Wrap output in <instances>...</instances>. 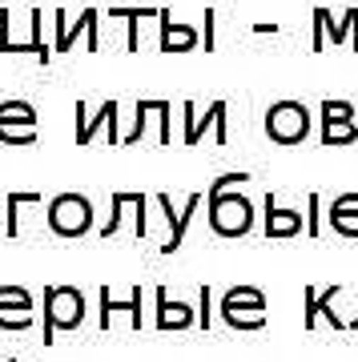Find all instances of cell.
<instances>
[{"label":"cell","instance_id":"ba28073f","mask_svg":"<svg viewBox=\"0 0 358 362\" xmlns=\"http://www.w3.org/2000/svg\"><path fill=\"white\" fill-rule=\"evenodd\" d=\"M0 330H33V290L0 286Z\"/></svg>","mask_w":358,"mask_h":362},{"label":"cell","instance_id":"7a4b0ae2","mask_svg":"<svg viewBox=\"0 0 358 362\" xmlns=\"http://www.w3.org/2000/svg\"><path fill=\"white\" fill-rule=\"evenodd\" d=\"M205 202H209V230L218 238H246L254 230V206L246 194L226 189V194H205Z\"/></svg>","mask_w":358,"mask_h":362},{"label":"cell","instance_id":"83f0119b","mask_svg":"<svg viewBox=\"0 0 358 362\" xmlns=\"http://www.w3.org/2000/svg\"><path fill=\"white\" fill-rule=\"evenodd\" d=\"M4 362H16V358H4Z\"/></svg>","mask_w":358,"mask_h":362},{"label":"cell","instance_id":"6da1fadb","mask_svg":"<svg viewBox=\"0 0 358 362\" xmlns=\"http://www.w3.org/2000/svg\"><path fill=\"white\" fill-rule=\"evenodd\" d=\"M40 342L52 346L57 334H73L81 322H85V294L77 286H45L40 290Z\"/></svg>","mask_w":358,"mask_h":362},{"label":"cell","instance_id":"cb8c5ba5","mask_svg":"<svg viewBox=\"0 0 358 362\" xmlns=\"http://www.w3.org/2000/svg\"><path fill=\"white\" fill-rule=\"evenodd\" d=\"M246 181H250V173H221V177H214V185L205 194H226L230 185H246Z\"/></svg>","mask_w":358,"mask_h":362},{"label":"cell","instance_id":"44dd1931","mask_svg":"<svg viewBox=\"0 0 358 362\" xmlns=\"http://www.w3.org/2000/svg\"><path fill=\"white\" fill-rule=\"evenodd\" d=\"M125 206H129V189H117L113 194V209H109V221L101 226V238H113L121 230V221H125Z\"/></svg>","mask_w":358,"mask_h":362},{"label":"cell","instance_id":"30bf717a","mask_svg":"<svg viewBox=\"0 0 358 362\" xmlns=\"http://www.w3.org/2000/svg\"><path fill=\"white\" fill-rule=\"evenodd\" d=\"M205 202V194L202 189H193L190 194V202H185V209H173V197L169 194H157V206H161V214H166V221H169V242L161 246V254H173V250L181 246V238H185V230H190V221H193V214H197V206Z\"/></svg>","mask_w":358,"mask_h":362},{"label":"cell","instance_id":"7c38bea8","mask_svg":"<svg viewBox=\"0 0 358 362\" xmlns=\"http://www.w3.org/2000/svg\"><path fill=\"white\" fill-rule=\"evenodd\" d=\"M157 21H161V52H190L202 45V33L193 25H178L173 16H169V8H157Z\"/></svg>","mask_w":358,"mask_h":362},{"label":"cell","instance_id":"d6986e66","mask_svg":"<svg viewBox=\"0 0 358 362\" xmlns=\"http://www.w3.org/2000/svg\"><path fill=\"white\" fill-rule=\"evenodd\" d=\"M338 294H342V286H326L322 294H314V286H306V318H302V322H306V330H314V326H318V314L326 310V306H334V302H338Z\"/></svg>","mask_w":358,"mask_h":362},{"label":"cell","instance_id":"277c9868","mask_svg":"<svg viewBox=\"0 0 358 362\" xmlns=\"http://www.w3.org/2000/svg\"><path fill=\"white\" fill-rule=\"evenodd\" d=\"M221 318L233 330H262L266 326V294L258 286H230L221 298Z\"/></svg>","mask_w":358,"mask_h":362},{"label":"cell","instance_id":"7402d4cb","mask_svg":"<svg viewBox=\"0 0 358 362\" xmlns=\"http://www.w3.org/2000/svg\"><path fill=\"white\" fill-rule=\"evenodd\" d=\"M330 218H354V221H358V194H342V197H334Z\"/></svg>","mask_w":358,"mask_h":362},{"label":"cell","instance_id":"d4e9b609","mask_svg":"<svg viewBox=\"0 0 358 362\" xmlns=\"http://www.w3.org/2000/svg\"><path fill=\"white\" fill-rule=\"evenodd\" d=\"M306 202H310V221H306V233H310V238H318V233H322V221H318V214H322V197H318V194H310Z\"/></svg>","mask_w":358,"mask_h":362},{"label":"cell","instance_id":"9a60e30c","mask_svg":"<svg viewBox=\"0 0 358 362\" xmlns=\"http://www.w3.org/2000/svg\"><path fill=\"white\" fill-rule=\"evenodd\" d=\"M57 25H61V28H57V52H69L73 45H77L81 33H89V49L97 52V28H93V25H97V8H85L73 28H64V13H57Z\"/></svg>","mask_w":358,"mask_h":362},{"label":"cell","instance_id":"4316f807","mask_svg":"<svg viewBox=\"0 0 358 362\" xmlns=\"http://www.w3.org/2000/svg\"><path fill=\"white\" fill-rule=\"evenodd\" d=\"M214 21H218V13H214V8H205V33H202L205 49H214Z\"/></svg>","mask_w":358,"mask_h":362},{"label":"cell","instance_id":"e0dca14e","mask_svg":"<svg viewBox=\"0 0 358 362\" xmlns=\"http://www.w3.org/2000/svg\"><path fill=\"white\" fill-rule=\"evenodd\" d=\"M117 310H129V314H133V326L141 330V286L129 290V302H113V290L101 286V330H109V322H113Z\"/></svg>","mask_w":358,"mask_h":362},{"label":"cell","instance_id":"ffe728a7","mask_svg":"<svg viewBox=\"0 0 358 362\" xmlns=\"http://www.w3.org/2000/svg\"><path fill=\"white\" fill-rule=\"evenodd\" d=\"M109 16H117V21H129V52L137 49V21H145V16H157V8H109Z\"/></svg>","mask_w":358,"mask_h":362},{"label":"cell","instance_id":"8992f818","mask_svg":"<svg viewBox=\"0 0 358 362\" xmlns=\"http://www.w3.org/2000/svg\"><path fill=\"white\" fill-rule=\"evenodd\" d=\"M0 145H37V109L21 97L0 101Z\"/></svg>","mask_w":358,"mask_h":362},{"label":"cell","instance_id":"8fae6325","mask_svg":"<svg viewBox=\"0 0 358 362\" xmlns=\"http://www.w3.org/2000/svg\"><path fill=\"white\" fill-rule=\"evenodd\" d=\"M185 121H190V125H185V145H197L205 129H214L218 145L230 141V133H226V101H214L205 109V117H197V121H193V101H185Z\"/></svg>","mask_w":358,"mask_h":362},{"label":"cell","instance_id":"5bb4252c","mask_svg":"<svg viewBox=\"0 0 358 362\" xmlns=\"http://www.w3.org/2000/svg\"><path fill=\"white\" fill-rule=\"evenodd\" d=\"M193 322H197V318H193V306H185V302H169L166 286H157V318H154L157 330H190Z\"/></svg>","mask_w":358,"mask_h":362},{"label":"cell","instance_id":"9c48e42d","mask_svg":"<svg viewBox=\"0 0 358 362\" xmlns=\"http://www.w3.org/2000/svg\"><path fill=\"white\" fill-rule=\"evenodd\" d=\"M97 129H105L109 145H121V129H117V101H101L97 117L89 113V105H85V101H77V145H89Z\"/></svg>","mask_w":358,"mask_h":362},{"label":"cell","instance_id":"603a6c76","mask_svg":"<svg viewBox=\"0 0 358 362\" xmlns=\"http://www.w3.org/2000/svg\"><path fill=\"white\" fill-rule=\"evenodd\" d=\"M209 302H214V290L202 286V290H197V326H202V330L214 326V318H209Z\"/></svg>","mask_w":358,"mask_h":362},{"label":"cell","instance_id":"5b68a950","mask_svg":"<svg viewBox=\"0 0 358 362\" xmlns=\"http://www.w3.org/2000/svg\"><path fill=\"white\" fill-rule=\"evenodd\" d=\"M266 137L278 145H298L310 137V109L302 101H274L266 109Z\"/></svg>","mask_w":358,"mask_h":362},{"label":"cell","instance_id":"4fadbf2b","mask_svg":"<svg viewBox=\"0 0 358 362\" xmlns=\"http://www.w3.org/2000/svg\"><path fill=\"white\" fill-rule=\"evenodd\" d=\"M266 238H294L302 233V214L298 209H278V194L266 189V221H262Z\"/></svg>","mask_w":358,"mask_h":362},{"label":"cell","instance_id":"52a82bcc","mask_svg":"<svg viewBox=\"0 0 358 362\" xmlns=\"http://www.w3.org/2000/svg\"><path fill=\"white\" fill-rule=\"evenodd\" d=\"M322 145H350L358 137L354 105L350 101H322Z\"/></svg>","mask_w":358,"mask_h":362},{"label":"cell","instance_id":"3957f363","mask_svg":"<svg viewBox=\"0 0 358 362\" xmlns=\"http://www.w3.org/2000/svg\"><path fill=\"white\" fill-rule=\"evenodd\" d=\"M49 230L57 238H85L93 230V202L77 189H64L49 202Z\"/></svg>","mask_w":358,"mask_h":362},{"label":"cell","instance_id":"ac0fdd59","mask_svg":"<svg viewBox=\"0 0 358 362\" xmlns=\"http://www.w3.org/2000/svg\"><path fill=\"white\" fill-rule=\"evenodd\" d=\"M37 202H40V189H13V194L4 197V206H8V214H4V233H8V238L21 233V221H16L21 206H37Z\"/></svg>","mask_w":358,"mask_h":362},{"label":"cell","instance_id":"2e32d148","mask_svg":"<svg viewBox=\"0 0 358 362\" xmlns=\"http://www.w3.org/2000/svg\"><path fill=\"white\" fill-rule=\"evenodd\" d=\"M314 25L322 28V37H330L334 45H342L346 37H354V49H358V8H346V16L334 25V16L326 8H314Z\"/></svg>","mask_w":358,"mask_h":362},{"label":"cell","instance_id":"484cf974","mask_svg":"<svg viewBox=\"0 0 358 362\" xmlns=\"http://www.w3.org/2000/svg\"><path fill=\"white\" fill-rule=\"evenodd\" d=\"M334 233H342V238H358V221L354 218H330Z\"/></svg>","mask_w":358,"mask_h":362}]
</instances>
